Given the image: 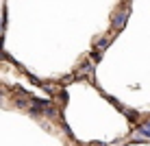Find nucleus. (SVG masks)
<instances>
[{"instance_id": "1", "label": "nucleus", "mask_w": 150, "mask_h": 146, "mask_svg": "<svg viewBox=\"0 0 150 146\" xmlns=\"http://www.w3.org/2000/svg\"><path fill=\"white\" fill-rule=\"evenodd\" d=\"M126 18H128V11H120V15L113 20V26H115V28H122L124 22H126Z\"/></svg>"}, {"instance_id": "2", "label": "nucleus", "mask_w": 150, "mask_h": 146, "mask_svg": "<svg viewBox=\"0 0 150 146\" xmlns=\"http://www.w3.org/2000/svg\"><path fill=\"white\" fill-rule=\"evenodd\" d=\"M137 135H142V137H150V120H148V122H144L142 127L137 129Z\"/></svg>"}, {"instance_id": "3", "label": "nucleus", "mask_w": 150, "mask_h": 146, "mask_svg": "<svg viewBox=\"0 0 150 146\" xmlns=\"http://www.w3.org/2000/svg\"><path fill=\"white\" fill-rule=\"evenodd\" d=\"M0 31H2V20H0Z\"/></svg>"}]
</instances>
